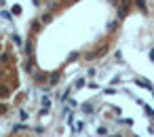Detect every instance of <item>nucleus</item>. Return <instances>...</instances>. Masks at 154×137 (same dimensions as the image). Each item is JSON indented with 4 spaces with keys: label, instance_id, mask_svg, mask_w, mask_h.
Here are the masks:
<instances>
[]
</instances>
